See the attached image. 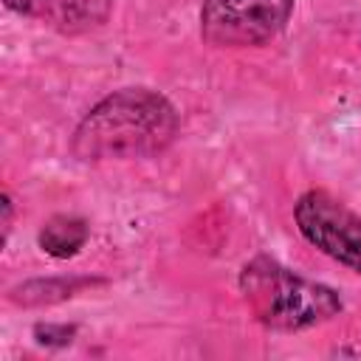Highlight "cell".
I'll list each match as a JSON object with an SVG mask.
<instances>
[{"label":"cell","instance_id":"4","mask_svg":"<svg viewBox=\"0 0 361 361\" xmlns=\"http://www.w3.org/2000/svg\"><path fill=\"white\" fill-rule=\"evenodd\" d=\"M299 234L333 262L361 276V214L324 189H307L293 203Z\"/></svg>","mask_w":361,"mask_h":361},{"label":"cell","instance_id":"2","mask_svg":"<svg viewBox=\"0 0 361 361\" xmlns=\"http://www.w3.org/2000/svg\"><path fill=\"white\" fill-rule=\"evenodd\" d=\"M251 316L276 333H302L344 310L338 290L307 279L268 254H254L237 276Z\"/></svg>","mask_w":361,"mask_h":361},{"label":"cell","instance_id":"9","mask_svg":"<svg viewBox=\"0 0 361 361\" xmlns=\"http://www.w3.org/2000/svg\"><path fill=\"white\" fill-rule=\"evenodd\" d=\"M0 212H3V217H0V226H3L0 243L6 245V243H8V237H11V226H14V200H11V195H8V192H3V195H0Z\"/></svg>","mask_w":361,"mask_h":361},{"label":"cell","instance_id":"3","mask_svg":"<svg viewBox=\"0 0 361 361\" xmlns=\"http://www.w3.org/2000/svg\"><path fill=\"white\" fill-rule=\"evenodd\" d=\"M296 0H203L200 37L212 48H259L276 39Z\"/></svg>","mask_w":361,"mask_h":361},{"label":"cell","instance_id":"6","mask_svg":"<svg viewBox=\"0 0 361 361\" xmlns=\"http://www.w3.org/2000/svg\"><path fill=\"white\" fill-rule=\"evenodd\" d=\"M90 240V226L79 214H54L37 231V245L54 259L76 257Z\"/></svg>","mask_w":361,"mask_h":361},{"label":"cell","instance_id":"5","mask_svg":"<svg viewBox=\"0 0 361 361\" xmlns=\"http://www.w3.org/2000/svg\"><path fill=\"white\" fill-rule=\"evenodd\" d=\"M8 11L39 20L59 34H87L107 23L113 0H3Z\"/></svg>","mask_w":361,"mask_h":361},{"label":"cell","instance_id":"7","mask_svg":"<svg viewBox=\"0 0 361 361\" xmlns=\"http://www.w3.org/2000/svg\"><path fill=\"white\" fill-rule=\"evenodd\" d=\"M93 285V279H62V276H51V279H31V282H23L20 288H11L8 290V299L14 305H23V307H39V305H56V302H65L71 296H76L82 288Z\"/></svg>","mask_w":361,"mask_h":361},{"label":"cell","instance_id":"1","mask_svg":"<svg viewBox=\"0 0 361 361\" xmlns=\"http://www.w3.org/2000/svg\"><path fill=\"white\" fill-rule=\"evenodd\" d=\"M180 133L178 107L158 90L121 87L96 102L71 135L79 161H138L155 158Z\"/></svg>","mask_w":361,"mask_h":361},{"label":"cell","instance_id":"8","mask_svg":"<svg viewBox=\"0 0 361 361\" xmlns=\"http://www.w3.org/2000/svg\"><path fill=\"white\" fill-rule=\"evenodd\" d=\"M73 333H76L73 324L71 327L68 324H37L34 327V336L39 344H71Z\"/></svg>","mask_w":361,"mask_h":361}]
</instances>
